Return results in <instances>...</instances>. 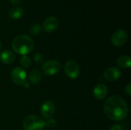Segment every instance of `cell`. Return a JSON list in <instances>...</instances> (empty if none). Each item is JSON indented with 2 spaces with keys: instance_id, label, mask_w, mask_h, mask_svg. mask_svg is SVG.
I'll return each instance as SVG.
<instances>
[{
  "instance_id": "6da1fadb",
  "label": "cell",
  "mask_w": 131,
  "mask_h": 130,
  "mask_svg": "<svg viewBox=\"0 0 131 130\" xmlns=\"http://www.w3.org/2000/svg\"><path fill=\"white\" fill-rule=\"evenodd\" d=\"M104 111L107 116L114 121L123 120L128 113L126 102L118 96L109 97L104 104Z\"/></svg>"
},
{
  "instance_id": "7a4b0ae2",
  "label": "cell",
  "mask_w": 131,
  "mask_h": 130,
  "mask_svg": "<svg viewBox=\"0 0 131 130\" xmlns=\"http://www.w3.org/2000/svg\"><path fill=\"white\" fill-rule=\"evenodd\" d=\"M12 46L15 52L24 56L29 54L33 50L35 43L30 37L25 34H20L14 38Z\"/></svg>"
},
{
  "instance_id": "3957f363",
  "label": "cell",
  "mask_w": 131,
  "mask_h": 130,
  "mask_svg": "<svg viewBox=\"0 0 131 130\" xmlns=\"http://www.w3.org/2000/svg\"><path fill=\"white\" fill-rule=\"evenodd\" d=\"M23 127L25 130H43L45 127V122L38 116L30 115L24 119Z\"/></svg>"
},
{
  "instance_id": "277c9868",
  "label": "cell",
  "mask_w": 131,
  "mask_h": 130,
  "mask_svg": "<svg viewBox=\"0 0 131 130\" xmlns=\"http://www.w3.org/2000/svg\"><path fill=\"white\" fill-rule=\"evenodd\" d=\"M61 68V64L58 61H45L42 66H41V70L44 74L47 76H53L58 74Z\"/></svg>"
},
{
  "instance_id": "5b68a950",
  "label": "cell",
  "mask_w": 131,
  "mask_h": 130,
  "mask_svg": "<svg viewBox=\"0 0 131 130\" xmlns=\"http://www.w3.org/2000/svg\"><path fill=\"white\" fill-rule=\"evenodd\" d=\"M128 39V34L125 30L119 29L111 36V43L116 47H121L126 44Z\"/></svg>"
},
{
  "instance_id": "8992f818",
  "label": "cell",
  "mask_w": 131,
  "mask_h": 130,
  "mask_svg": "<svg viewBox=\"0 0 131 130\" xmlns=\"http://www.w3.org/2000/svg\"><path fill=\"white\" fill-rule=\"evenodd\" d=\"M64 72L69 78L76 79L80 74L79 65L74 61H68L64 65Z\"/></svg>"
},
{
  "instance_id": "52a82bcc",
  "label": "cell",
  "mask_w": 131,
  "mask_h": 130,
  "mask_svg": "<svg viewBox=\"0 0 131 130\" xmlns=\"http://www.w3.org/2000/svg\"><path fill=\"white\" fill-rule=\"evenodd\" d=\"M26 72L21 67H15L11 72V79L14 84L21 86L26 81Z\"/></svg>"
},
{
  "instance_id": "ba28073f",
  "label": "cell",
  "mask_w": 131,
  "mask_h": 130,
  "mask_svg": "<svg viewBox=\"0 0 131 130\" xmlns=\"http://www.w3.org/2000/svg\"><path fill=\"white\" fill-rule=\"evenodd\" d=\"M55 112V106L53 102L48 100L43 103L41 107V114L46 120L51 119Z\"/></svg>"
},
{
  "instance_id": "9c48e42d",
  "label": "cell",
  "mask_w": 131,
  "mask_h": 130,
  "mask_svg": "<svg viewBox=\"0 0 131 130\" xmlns=\"http://www.w3.org/2000/svg\"><path fill=\"white\" fill-rule=\"evenodd\" d=\"M121 76V71L119 68L112 67L105 70L104 73V77L105 80L110 82H114L118 80Z\"/></svg>"
},
{
  "instance_id": "30bf717a",
  "label": "cell",
  "mask_w": 131,
  "mask_h": 130,
  "mask_svg": "<svg viewBox=\"0 0 131 130\" xmlns=\"http://www.w3.org/2000/svg\"><path fill=\"white\" fill-rule=\"evenodd\" d=\"M58 26V18L54 16H50L44 21L42 28L46 32L51 33V32H53L54 31H55L57 29Z\"/></svg>"
},
{
  "instance_id": "8fae6325",
  "label": "cell",
  "mask_w": 131,
  "mask_h": 130,
  "mask_svg": "<svg viewBox=\"0 0 131 130\" xmlns=\"http://www.w3.org/2000/svg\"><path fill=\"white\" fill-rule=\"evenodd\" d=\"M107 87H106L105 84H97L94 90H93V94H94V97L98 100H104L107 95Z\"/></svg>"
},
{
  "instance_id": "7c38bea8",
  "label": "cell",
  "mask_w": 131,
  "mask_h": 130,
  "mask_svg": "<svg viewBox=\"0 0 131 130\" xmlns=\"http://www.w3.org/2000/svg\"><path fill=\"white\" fill-rule=\"evenodd\" d=\"M15 60V57L13 52L8 50L2 51L0 54V61L5 64H11Z\"/></svg>"
},
{
  "instance_id": "4fadbf2b",
  "label": "cell",
  "mask_w": 131,
  "mask_h": 130,
  "mask_svg": "<svg viewBox=\"0 0 131 130\" xmlns=\"http://www.w3.org/2000/svg\"><path fill=\"white\" fill-rule=\"evenodd\" d=\"M117 64L124 69H129L131 65V59L128 55H122L117 60Z\"/></svg>"
},
{
  "instance_id": "5bb4252c",
  "label": "cell",
  "mask_w": 131,
  "mask_h": 130,
  "mask_svg": "<svg viewBox=\"0 0 131 130\" xmlns=\"http://www.w3.org/2000/svg\"><path fill=\"white\" fill-rule=\"evenodd\" d=\"M23 14H24V11L21 8L15 7V8H12L9 10L8 15L10 18L16 20V19L20 18L23 15Z\"/></svg>"
},
{
  "instance_id": "9a60e30c",
  "label": "cell",
  "mask_w": 131,
  "mask_h": 130,
  "mask_svg": "<svg viewBox=\"0 0 131 130\" xmlns=\"http://www.w3.org/2000/svg\"><path fill=\"white\" fill-rule=\"evenodd\" d=\"M41 72L38 69H33L30 74H29V80L31 84H38L40 80H41Z\"/></svg>"
},
{
  "instance_id": "2e32d148",
  "label": "cell",
  "mask_w": 131,
  "mask_h": 130,
  "mask_svg": "<svg viewBox=\"0 0 131 130\" xmlns=\"http://www.w3.org/2000/svg\"><path fill=\"white\" fill-rule=\"evenodd\" d=\"M42 31V27L38 24H35L33 25H31L30 27V29H29V31L31 34L33 35H38Z\"/></svg>"
},
{
  "instance_id": "e0dca14e",
  "label": "cell",
  "mask_w": 131,
  "mask_h": 130,
  "mask_svg": "<svg viewBox=\"0 0 131 130\" xmlns=\"http://www.w3.org/2000/svg\"><path fill=\"white\" fill-rule=\"evenodd\" d=\"M20 64H21V67H23L25 68H27V67H28L31 66V58L29 57H28L26 55H24L20 59Z\"/></svg>"
},
{
  "instance_id": "ac0fdd59",
  "label": "cell",
  "mask_w": 131,
  "mask_h": 130,
  "mask_svg": "<svg viewBox=\"0 0 131 130\" xmlns=\"http://www.w3.org/2000/svg\"><path fill=\"white\" fill-rule=\"evenodd\" d=\"M56 121L54 119H49L47 122H45V127L48 129H52L56 126Z\"/></svg>"
},
{
  "instance_id": "d6986e66",
  "label": "cell",
  "mask_w": 131,
  "mask_h": 130,
  "mask_svg": "<svg viewBox=\"0 0 131 130\" xmlns=\"http://www.w3.org/2000/svg\"><path fill=\"white\" fill-rule=\"evenodd\" d=\"M34 61L36 64H41L44 61L43 55L40 53H35L34 54Z\"/></svg>"
},
{
  "instance_id": "ffe728a7",
  "label": "cell",
  "mask_w": 131,
  "mask_h": 130,
  "mask_svg": "<svg viewBox=\"0 0 131 130\" xmlns=\"http://www.w3.org/2000/svg\"><path fill=\"white\" fill-rule=\"evenodd\" d=\"M125 92H126V93H127L128 96H130L131 95V84L130 83H129V84L127 85V87H125Z\"/></svg>"
},
{
  "instance_id": "44dd1931",
  "label": "cell",
  "mask_w": 131,
  "mask_h": 130,
  "mask_svg": "<svg viewBox=\"0 0 131 130\" xmlns=\"http://www.w3.org/2000/svg\"><path fill=\"white\" fill-rule=\"evenodd\" d=\"M110 130H123V128L121 125H115L112 126Z\"/></svg>"
},
{
  "instance_id": "7402d4cb",
  "label": "cell",
  "mask_w": 131,
  "mask_h": 130,
  "mask_svg": "<svg viewBox=\"0 0 131 130\" xmlns=\"http://www.w3.org/2000/svg\"><path fill=\"white\" fill-rule=\"evenodd\" d=\"M21 2V0H11V2L12 5H18Z\"/></svg>"
},
{
  "instance_id": "603a6c76",
  "label": "cell",
  "mask_w": 131,
  "mask_h": 130,
  "mask_svg": "<svg viewBox=\"0 0 131 130\" xmlns=\"http://www.w3.org/2000/svg\"><path fill=\"white\" fill-rule=\"evenodd\" d=\"M23 86H24V87H25V88H29V87H30L29 84H28V82H26V81L23 84Z\"/></svg>"
},
{
  "instance_id": "cb8c5ba5",
  "label": "cell",
  "mask_w": 131,
  "mask_h": 130,
  "mask_svg": "<svg viewBox=\"0 0 131 130\" xmlns=\"http://www.w3.org/2000/svg\"><path fill=\"white\" fill-rule=\"evenodd\" d=\"M1 47H2V44H1V41H0V50H1Z\"/></svg>"
}]
</instances>
